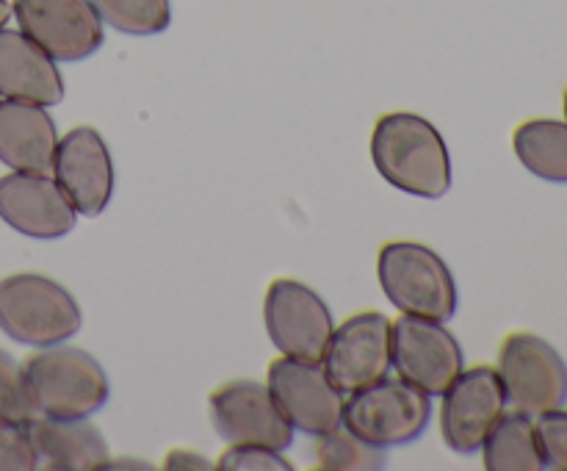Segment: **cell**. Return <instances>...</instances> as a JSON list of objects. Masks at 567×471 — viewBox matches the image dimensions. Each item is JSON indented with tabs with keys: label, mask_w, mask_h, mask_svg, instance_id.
I'll return each instance as SVG.
<instances>
[{
	"label": "cell",
	"mask_w": 567,
	"mask_h": 471,
	"mask_svg": "<svg viewBox=\"0 0 567 471\" xmlns=\"http://www.w3.org/2000/svg\"><path fill=\"white\" fill-rule=\"evenodd\" d=\"M59 131L44 105L0 100V161L14 172H53Z\"/></svg>",
	"instance_id": "17"
},
{
	"label": "cell",
	"mask_w": 567,
	"mask_h": 471,
	"mask_svg": "<svg viewBox=\"0 0 567 471\" xmlns=\"http://www.w3.org/2000/svg\"><path fill=\"white\" fill-rule=\"evenodd\" d=\"M11 17V3H6V0H0V28H6V22H9Z\"/></svg>",
	"instance_id": "28"
},
{
	"label": "cell",
	"mask_w": 567,
	"mask_h": 471,
	"mask_svg": "<svg viewBox=\"0 0 567 471\" xmlns=\"http://www.w3.org/2000/svg\"><path fill=\"white\" fill-rule=\"evenodd\" d=\"M53 177L78 214H103L114 194V161L100 131L78 125L64 133L53 155Z\"/></svg>",
	"instance_id": "14"
},
{
	"label": "cell",
	"mask_w": 567,
	"mask_h": 471,
	"mask_svg": "<svg viewBox=\"0 0 567 471\" xmlns=\"http://www.w3.org/2000/svg\"><path fill=\"white\" fill-rule=\"evenodd\" d=\"M208 413L216 436L227 443H260L280 452L293 443V427L280 413L266 382L247 377L225 382L210 393Z\"/></svg>",
	"instance_id": "12"
},
{
	"label": "cell",
	"mask_w": 567,
	"mask_h": 471,
	"mask_svg": "<svg viewBox=\"0 0 567 471\" xmlns=\"http://www.w3.org/2000/svg\"><path fill=\"white\" fill-rule=\"evenodd\" d=\"M264 321L280 355L321 364L336 321L319 291L293 277L271 280L264 299Z\"/></svg>",
	"instance_id": "8"
},
{
	"label": "cell",
	"mask_w": 567,
	"mask_h": 471,
	"mask_svg": "<svg viewBox=\"0 0 567 471\" xmlns=\"http://www.w3.org/2000/svg\"><path fill=\"white\" fill-rule=\"evenodd\" d=\"M321 366L343 393L391 375V319L380 310L349 316L332 330Z\"/></svg>",
	"instance_id": "13"
},
{
	"label": "cell",
	"mask_w": 567,
	"mask_h": 471,
	"mask_svg": "<svg viewBox=\"0 0 567 471\" xmlns=\"http://www.w3.org/2000/svg\"><path fill=\"white\" fill-rule=\"evenodd\" d=\"M216 469L221 471H291L293 465L282 458L280 449L260 447V443H230L219 458Z\"/></svg>",
	"instance_id": "25"
},
{
	"label": "cell",
	"mask_w": 567,
	"mask_h": 471,
	"mask_svg": "<svg viewBox=\"0 0 567 471\" xmlns=\"http://www.w3.org/2000/svg\"><path fill=\"white\" fill-rule=\"evenodd\" d=\"M28 424L37 449V469L94 471L109 460V443L89 419L31 416Z\"/></svg>",
	"instance_id": "18"
},
{
	"label": "cell",
	"mask_w": 567,
	"mask_h": 471,
	"mask_svg": "<svg viewBox=\"0 0 567 471\" xmlns=\"http://www.w3.org/2000/svg\"><path fill=\"white\" fill-rule=\"evenodd\" d=\"M313 458L316 465L324 471H377L385 469L388 463L385 449L365 441L343 424L313 436Z\"/></svg>",
	"instance_id": "21"
},
{
	"label": "cell",
	"mask_w": 567,
	"mask_h": 471,
	"mask_svg": "<svg viewBox=\"0 0 567 471\" xmlns=\"http://www.w3.org/2000/svg\"><path fill=\"white\" fill-rule=\"evenodd\" d=\"M105 25L127 37H155L172 22V0H92Z\"/></svg>",
	"instance_id": "22"
},
{
	"label": "cell",
	"mask_w": 567,
	"mask_h": 471,
	"mask_svg": "<svg viewBox=\"0 0 567 471\" xmlns=\"http://www.w3.org/2000/svg\"><path fill=\"white\" fill-rule=\"evenodd\" d=\"M266 386L293 430L305 436H321L341 424L347 393L338 391L321 364L280 355L269 364Z\"/></svg>",
	"instance_id": "9"
},
{
	"label": "cell",
	"mask_w": 567,
	"mask_h": 471,
	"mask_svg": "<svg viewBox=\"0 0 567 471\" xmlns=\"http://www.w3.org/2000/svg\"><path fill=\"white\" fill-rule=\"evenodd\" d=\"M22 382L33 416L89 419L109 402V377L100 360L70 344H50L22 360Z\"/></svg>",
	"instance_id": "2"
},
{
	"label": "cell",
	"mask_w": 567,
	"mask_h": 471,
	"mask_svg": "<svg viewBox=\"0 0 567 471\" xmlns=\"http://www.w3.org/2000/svg\"><path fill=\"white\" fill-rule=\"evenodd\" d=\"M166 469H214L208 460L199 452H188V449H175V452L166 454Z\"/></svg>",
	"instance_id": "27"
},
{
	"label": "cell",
	"mask_w": 567,
	"mask_h": 471,
	"mask_svg": "<svg viewBox=\"0 0 567 471\" xmlns=\"http://www.w3.org/2000/svg\"><path fill=\"white\" fill-rule=\"evenodd\" d=\"M0 413L17 416V419L33 416L25 397V382H22V366L6 349H0Z\"/></svg>",
	"instance_id": "26"
},
{
	"label": "cell",
	"mask_w": 567,
	"mask_h": 471,
	"mask_svg": "<svg viewBox=\"0 0 567 471\" xmlns=\"http://www.w3.org/2000/svg\"><path fill=\"white\" fill-rule=\"evenodd\" d=\"M11 17L53 61L89 59L105 39L92 0H14Z\"/></svg>",
	"instance_id": "10"
},
{
	"label": "cell",
	"mask_w": 567,
	"mask_h": 471,
	"mask_svg": "<svg viewBox=\"0 0 567 471\" xmlns=\"http://www.w3.org/2000/svg\"><path fill=\"white\" fill-rule=\"evenodd\" d=\"M83 325L75 297L53 277L20 272L0 280V330L25 347L70 341Z\"/></svg>",
	"instance_id": "3"
},
{
	"label": "cell",
	"mask_w": 567,
	"mask_h": 471,
	"mask_svg": "<svg viewBox=\"0 0 567 471\" xmlns=\"http://www.w3.org/2000/svg\"><path fill=\"white\" fill-rule=\"evenodd\" d=\"M391 360L402 380L430 397H441L465 369L463 347L446 321L410 314L391 321Z\"/></svg>",
	"instance_id": "7"
},
{
	"label": "cell",
	"mask_w": 567,
	"mask_h": 471,
	"mask_svg": "<svg viewBox=\"0 0 567 471\" xmlns=\"http://www.w3.org/2000/svg\"><path fill=\"white\" fill-rule=\"evenodd\" d=\"M482 458L487 471H540L543 452L537 441L535 419L524 410L498 416L496 424L482 443Z\"/></svg>",
	"instance_id": "19"
},
{
	"label": "cell",
	"mask_w": 567,
	"mask_h": 471,
	"mask_svg": "<svg viewBox=\"0 0 567 471\" xmlns=\"http://www.w3.org/2000/svg\"><path fill=\"white\" fill-rule=\"evenodd\" d=\"M441 397V436L457 454L480 452L491 427L507 410V391L493 366L463 369Z\"/></svg>",
	"instance_id": "11"
},
{
	"label": "cell",
	"mask_w": 567,
	"mask_h": 471,
	"mask_svg": "<svg viewBox=\"0 0 567 471\" xmlns=\"http://www.w3.org/2000/svg\"><path fill=\"white\" fill-rule=\"evenodd\" d=\"M0 100H22L50 109L64 100V78L55 61L22 31L0 28Z\"/></svg>",
	"instance_id": "16"
},
{
	"label": "cell",
	"mask_w": 567,
	"mask_h": 471,
	"mask_svg": "<svg viewBox=\"0 0 567 471\" xmlns=\"http://www.w3.org/2000/svg\"><path fill=\"white\" fill-rule=\"evenodd\" d=\"M0 219L28 238H61L75 227L78 211L55 177L42 172H11L0 177Z\"/></svg>",
	"instance_id": "15"
},
{
	"label": "cell",
	"mask_w": 567,
	"mask_h": 471,
	"mask_svg": "<svg viewBox=\"0 0 567 471\" xmlns=\"http://www.w3.org/2000/svg\"><path fill=\"white\" fill-rule=\"evenodd\" d=\"M371 161L393 188L413 197L437 199L452 188V158L437 127L410 111L377 120Z\"/></svg>",
	"instance_id": "1"
},
{
	"label": "cell",
	"mask_w": 567,
	"mask_h": 471,
	"mask_svg": "<svg viewBox=\"0 0 567 471\" xmlns=\"http://www.w3.org/2000/svg\"><path fill=\"white\" fill-rule=\"evenodd\" d=\"M537 441L543 452V469L567 471V410L554 408L537 416Z\"/></svg>",
	"instance_id": "24"
},
{
	"label": "cell",
	"mask_w": 567,
	"mask_h": 471,
	"mask_svg": "<svg viewBox=\"0 0 567 471\" xmlns=\"http://www.w3.org/2000/svg\"><path fill=\"white\" fill-rule=\"evenodd\" d=\"M498 377L515 410L540 416L567 402V364L535 332H513L498 355Z\"/></svg>",
	"instance_id": "6"
},
{
	"label": "cell",
	"mask_w": 567,
	"mask_h": 471,
	"mask_svg": "<svg viewBox=\"0 0 567 471\" xmlns=\"http://www.w3.org/2000/svg\"><path fill=\"white\" fill-rule=\"evenodd\" d=\"M565 116H567V92H565Z\"/></svg>",
	"instance_id": "29"
},
{
	"label": "cell",
	"mask_w": 567,
	"mask_h": 471,
	"mask_svg": "<svg viewBox=\"0 0 567 471\" xmlns=\"http://www.w3.org/2000/svg\"><path fill=\"white\" fill-rule=\"evenodd\" d=\"M432 397L402 377H380L343 397L341 424L377 447H404L424 436Z\"/></svg>",
	"instance_id": "5"
},
{
	"label": "cell",
	"mask_w": 567,
	"mask_h": 471,
	"mask_svg": "<svg viewBox=\"0 0 567 471\" xmlns=\"http://www.w3.org/2000/svg\"><path fill=\"white\" fill-rule=\"evenodd\" d=\"M515 155L532 175L567 183V125L557 120H529L515 131Z\"/></svg>",
	"instance_id": "20"
},
{
	"label": "cell",
	"mask_w": 567,
	"mask_h": 471,
	"mask_svg": "<svg viewBox=\"0 0 567 471\" xmlns=\"http://www.w3.org/2000/svg\"><path fill=\"white\" fill-rule=\"evenodd\" d=\"M377 275L385 297L402 314L437 321L457 314L460 294L452 269L426 244L388 242L377 258Z\"/></svg>",
	"instance_id": "4"
},
{
	"label": "cell",
	"mask_w": 567,
	"mask_h": 471,
	"mask_svg": "<svg viewBox=\"0 0 567 471\" xmlns=\"http://www.w3.org/2000/svg\"><path fill=\"white\" fill-rule=\"evenodd\" d=\"M28 421L31 419L0 413V471L37 469V449Z\"/></svg>",
	"instance_id": "23"
}]
</instances>
